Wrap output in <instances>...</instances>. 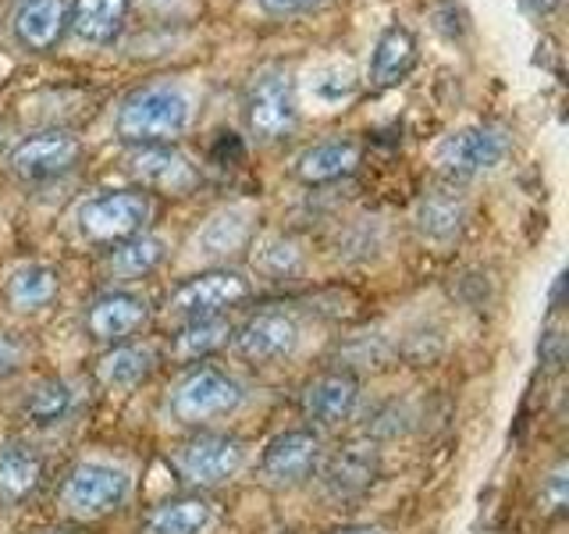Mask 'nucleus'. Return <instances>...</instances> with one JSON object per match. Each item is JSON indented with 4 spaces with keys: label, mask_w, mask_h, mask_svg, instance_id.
<instances>
[{
    "label": "nucleus",
    "mask_w": 569,
    "mask_h": 534,
    "mask_svg": "<svg viewBox=\"0 0 569 534\" xmlns=\"http://www.w3.org/2000/svg\"><path fill=\"white\" fill-rule=\"evenodd\" d=\"M192 103L178 86L153 82L132 89L114 111V132L129 147H157V142H174L189 129Z\"/></svg>",
    "instance_id": "1"
},
{
    "label": "nucleus",
    "mask_w": 569,
    "mask_h": 534,
    "mask_svg": "<svg viewBox=\"0 0 569 534\" xmlns=\"http://www.w3.org/2000/svg\"><path fill=\"white\" fill-rule=\"evenodd\" d=\"M132 498V477L118 463L82 459L58 485V513L71 524H97L121 513Z\"/></svg>",
    "instance_id": "2"
},
{
    "label": "nucleus",
    "mask_w": 569,
    "mask_h": 534,
    "mask_svg": "<svg viewBox=\"0 0 569 534\" xmlns=\"http://www.w3.org/2000/svg\"><path fill=\"white\" fill-rule=\"evenodd\" d=\"M246 403V388L231 378L228 370L213 364H192L178 374V382L168 388L164 409L174 424H186L203 432V427L236 417Z\"/></svg>",
    "instance_id": "3"
},
{
    "label": "nucleus",
    "mask_w": 569,
    "mask_h": 534,
    "mask_svg": "<svg viewBox=\"0 0 569 534\" xmlns=\"http://www.w3.org/2000/svg\"><path fill=\"white\" fill-rule=\"evenodd\" d=\"M171 471L178 481L196 492H213L221 485H231L249 463V445L239 435L224 432H196L182 438L168 453Z\"/></svg>",
    "instance_id": "4"
},
{
    "label": "nucleus",
    "mask_w": 569,
    "mask_h": 534,
    "mask_svg": "<svg viewBox=\"0 0 569 534\" xmlns=\"http://www.w3.org/2000/svg\"><path fill=\"white\" fill-rule=\"evenodd\" d=\"M153 214L150 192L142 189H103L97 196H86L76 207V231L86 243L118 246L124 239L147 231Z\"/></svg>",
    "instance_id": "5"
},
{
    "label": "nucleus",
    "mask_w": 569,
    "mask_h": 534,
    "mask_svg": "<svg viewBox=\"0 0 569 534\" xmlns=\"http://www.w3.org/2000/svg\"><path fill=\"white\" fill-rule=\"evenodd\" d=\"M246 129L257 142H281L296 132L299 125V100L296 82L284 68L271 65L260 68L246 89Z\"/></svg>",
    "instance_id": "6"
},
{
    "label": "nucleus",
    "mask_w": 569,
    "mask_h": 534,
    "mask_svg": "<svg viewBox=\"0 0 569 534\" xmlns=\"http://www.w3.org/2000/svg\"><path fill=\"white\" fill-rule=\"evenodd\" d=\"M512 150V139L506 129L495 125H467L449 136H441L431 150L435 168L445 171L449 178H473L495 171Z\"/></svg>",
    "instance_id": "7"
},
{
    "label": "nucleus",
    "mask_w": 569,
    "mask_h": 534,
    "mask_svg": "<svg viewBox=\"0 0 569 534\" xmlns=\"http://www.w3.org/2000/svg\"><path fill=\"white\" fill-rule=\"evenodd\" d=\"M320 459H325V438L317 427H292V432H281L263 445L257 471L267 488L292 492L317 477Z\"/></svg>",
    "instance_id": "8"
},
{
    "label": "nucleus",
    "mask_w": 569,
    "mask_h": 534,
    "mask_svg": "<svg viewBox=\"0 0 569 534\" xmlns=\"http://www.w3.org/2000/svg\"><path fill=\"white\" fill-rule=\"evenodd\" d=\"M253 296V285L246 275L228 271V267H213V271L186 278L168 296V317L171 320H192V317H213L224 314L228 307H239Z\"/></svg>",
    "instance_id": "9"
},
{
    "label": "nucleus",
    "mask_w": 569,
    "mask_h": 534,
    "mask_svg": "<svg viewBox=\"0 0 569 534\" xmlns=\"http://www.w3.org/2000/svg\"><path fill=\"white\" fill-rule=\"evenodd\" d=\"M299 343H302V328H299L296 314L278 310V307L257 310L253 317H246L242 325L231 332V346H236V353L246 364H260V367L292 360Z\"/></svg>",
    "instance_id": "10"
},
{
    "label": "nucleus",
    "mask_w": 569,
    "mask_h": 534,
    "mask_svg": "<svg viewBox=\"0 0 569 534\" xmlns=\"http://www.w3.org/2000/svg\"><path fill=\"white\" fill-rule=\"evenodd\" d=\"M147 320H150L147 296L129 293V289H107L89 299V307L82 314V328L93 343L118 346L147 328Z\"/></svg>",
    "instance_id": "11"
},
{
    "label": "nucleus",
    "mask_w": 569,
    "mask_h": 534,
    "mask_svg": "<svg viewBox=\"0 0 569 534\" xmlns=\"http://www.w3.org/2000/svg\"><path fill=\"white\" fill-rule=\"evenodd\" d=\"M82 157V142L64 129H47L22 139L8 157V168L22 178V182H47L71 171Z\"/></svg>",
    "instance_id": "12"
},
{
    "label": "nucleus",
    "mask_w": 569,
    "mask_h": 534,
    "mask_svg": "<svg viewBox=\"0 0 569 534\" xmlns=\"http://www.w3.org/2000/svg\"><path fill=\"white\" fill-rule=\"evenodd\" d=\"M320 485L331 498L338 503H346V498H356L363 495L373 481L381 474V449L367 438H352L346 445H338V449L325 459H320Z\"/></svg>",
    "instance_id": "13"
},
{
    "label": "nucleus",
    "mask_w": 569,
    "mask_h": 534,
    "mask_svg": "<svg viewBox=\"0 0 569 534\" xmlns=\"http://www.w3.org/2000/svg\"><path fill=\"white\" fill-rule=\"evenodd\" d=\"M299 406L302 417L317 427H342L360 409V378H356V370L346 367L317 374V378L302 385Z\"/></svg>",
    "instance_id": "14"
},
{
    "label": "nucleus",
    "mask_w": 569,
    "mask_h": 534,
    "mask_svg": "<svg viewBox=\"0 0 569 534\" xmlns=\"http://www.w3.org/2000/svg\"><path fill=\"white\" fill-rule=\"evenodd\" d=\"M129 168L142 186L168 196H189L200 186V168L174 147V142H157V147H136L129 154Z\"/></svg>",
    "instance_id": "15"
},
{
    "label": "nucleus",
    "mask_w": 569,
    "mask_h": 534,
    "mask_svg": "<svg viewBox=\"0 0 569 534\" xmlns=\"http://www.w3.org/2000/svg\"><path fill=\"white\" fill-rule=\"evenodd\" d=\"M47 459L26 438L0 442V506H22L43 488Z\"/></svg>",
    "instance_id": "16"
},
{
    "label": "nucleus",
    "mask_w": 569,
    "mask_h": 534,
    "mask_svg": "<svg viewBox=\"0 0 569 534\" xmlns=\"http://www.w3.org/2000/svg\"><path fill=\"white\" fill-rule=\"evenodd\" d=\"M360 157H363V147L349 136L320 139L296 157L292 175L307 186H328V182H338V178L352 175L356 165H360Z\"/></svg>",
    "instance_id": "17"
},
{
    "label": "nucleus",
    "mask_w": 569,
    "mask_h": 534,
    "mask_svg": "<svg viewBox=\"0 0 569 534\" xmlns=\"http://www.w3.org/2000/svg\"><path fill=\"white\" fill-rule=\"evenodd\" d=\"M218 521V510L207 495L192 492V495H174L164 503L150 506L142 513V534H207Z\"/></svg>",
    "instance_id": "18"
},
{
    "label": "nucleus",
    "mask_w": 569,
    "mask_h": 534,
    "mask_svg": "<svg viewBox=\"0 0 569 534\" xmlns=\"http://www.w3.org/2000/svg\"><path fill=\"white\" fill-rule=\"evenodd\" d=\"M253 239V210L249 207H224L210 214L207 225L192 236V249L203 260H224L236 257Z\"/></svg>",
    "instance_id": "19"
},
{
    "label": "nucleus",
    "mask_w": 569,
    "mask_h": 534,
    "mask_svg": "<svg viewBox=\"0 0 569 534\" xmlns=\"http://www.w3.org/2000/svg\"><path fill=\"white\" fill-rule=\"evenodd\" d=\"M157 367V353L139 343H118L103 349L93 364V378L103 392H132L142 385Z\"/></svg>",
    "instance_id": "20"
},
{
    "label": "nucleus",
    "mask_w": 569,
    "mask_h": 534,
    "mask_svg": "<svg viewBox=\"0 0 569 534\" xmlns=\"http://www.w3.org/2000/svg\"><path fill=\"white\" fill-rule=\"evenodd\" d=\"M68 26V0H22L11 14V32L26 50H50Z\"/></svg>",
    "instance_id": "21"
},
{
    "label": "nucleus",
    "mask_w": 569,
    "mask_h": 534,
    "mask_svg": "<svg viewBox=\"0 0 569 534\" xmlns=\"http://www.w3.org/2000/svg\"><path fill=\"white\" fill-rule=\"evenodd\" d=\"M417 65V36L406 26H388L370 53V86L388 89L399 86Z\"/></svg>",
    "instance_id": "22"
},
{
    "label": "nucleus",
    "mask_w": 569,
    "mask_h": 534,
    "mask_svg": "<svg viewBox=\"0 0 569 534\" xmlns=\"http://www.w3.org/2000/svg\"><path fill=\"white\" fill-rule=\"evenodd\" d=\"M231 320L224 314H213V317H192L182 320L178 332L171 335V356L174 360H186V364H207V356H213L218 349H224L231 343Z\"/></svg>",
    "instance_id": "23"
},
{
    "label": "nucleus",
    "mask_w": 569,
    "mask_h": 534,
    "mask_svg": "<svg viewBox=\"0 0 569 534\" xmlns=\"http://www.w3.org/2000/svg\"><path fill=\"white\" fill-rule=\"evenodd\" d=\"M61 293V275L50 264H26L8 278L4 299L14 314H40Z\"/></svg>",
    "instance_id": "24"
},
{
    "label": "nucleus",
    "mask_w": 569,
    "mask_h": 534,
    "mask_svg": "<svg viewBox=\"0 0 569 534\" xmlns=\"http://www.w3.org/2000/svg\"><path fill=\"white\" fill-rule=\"evenodd\" d=\"M79 406V392L64 378H40L26 388L22 396V417L36 427L64 424Z\"/></svg>",
    "instance_id": "25"
},
{
    "label": "nucleus",
    "mask_w": 569,
    "mask_h": 534,
    "mask_svg": "<svg viewBox=\"0 0 569 534\" xmlns=\"http://www.w3.org/2000/svg\"><path fill=\"white\" fill-rule=\"evenodd\" d=\"M168 257V243L160 236H150V231H139V236L118 243L111 254H107V275L114 281H136L153 275Z\"/></svg>",
    "instance_id": "26"
},
{
    "label": "nucleus",
    "mask_w": 569,
    "mask_h": 534,
    "mask_svg": "<svg viewBox=\"0 0 569 534\" xmlns=\"http://www.w3.org/2000/svg\"><path fill=\"white\" fill-rule=\"evenodd\" d=\"M129 0H76L68 11V22L86 43H114L124 26Z\"/></svg>",
    "instance_id": "27"
},
{
    "label": "nucleus",
    "mask_w": 569,
    "mask_h": 534,
    "mask_svg": "<svg viewBox=\"0 0 569 534\" xmlns=\"http://www.w3.org/2000/svg\"><path fill=\"white\" fill-rule=\"evenodd\" d=\"M413 221H417L423 239L452 243L462 231V221H467V204H462L459 196H449V192H427L417 204Z\"/></svg>",
    "instance_id": "28"
},
{
    "label": "nucleus",
    "mask_w": 569,
    "mask_h": 534,
    "mask_svg": "<svg viewBox=\"0 0 569 534\" xmlns=\"http://www.w3.org/2000/svg\"><path fill=\"white\" fill-rule=\"evenodd\" d=\"M310 97L325 107V111H338V107H346L356 89H360V79L352 76L349 65H320L310 71Z\"/></svg>",
    "instance_id": "29"
},
{
    "label": "nucleus",
    "mask_w": 569,
    "mask_h": 534,
    "mask_svg": "<svg viewBox=\"0 0 569 534\" xmlns=\"http://www.w3.org/2000/svg\"><path fill=\"white\" fill-rule=\"evenodd\" d=\"M253 264H257V271L271 281H284L302 271V254L292 239H267L253 254Z\"/></svg>",
    "instance_id": "30"
},
{
    "label": "nucleus",
    "mask_w": 569,
    "mask_h": 534,
    "mask_svg": "<svg viewBox=\"0 0 569 534\" xmlns=\"http://www.w3.org/2000/svg\"><path fill=\"white\" fill-rule=\"evenodd\" d=\"M566 474H569V467L559 459L556 467L541 477V506L551 516H559L566 510V498H569V477Z\"/></svg>",
    "instance_id": "31"
},
{
    "label": "nucleus",
    "mask_w": 569,
    "mask_h": 534,
    "mask_svg": "<svg viewBox=\"0 0 569 534\" xmlns=\"http://www.w3.org/2000/svg\"><path fill=\"white\" fill-rule=\"evenodd\" d=\"M26 360V343L11 332H0V378H8Z\"/></svg>",
    "instance_id": "32"
},
{
    "label": "nucleus",
    "mask_w": 569,
    "mask_h": 534,
    "mask_svg": "<svg viewBox=\"0 0 569 534\" xmlns=\"http://www.w3.org/2000/svg\"><path fill=\"white\" fill-rule=\"evenodd\" d=\"M320 4H328V0H257V8L271 18H289V14H307Z\"/></svg>",
    "instance_id": "33"
},
{
    "label": "nucleus",
    "mask_w": 569,
    "mask_h": 534,
    "mask_svg": "<svg viewBox=\"0 0 569 534\" xmlns=\"http://www.w3.org/2000/svg\"><path fill=\"white\" fill-rule=\"evenodd\" d=\"M335 534H385V531L370 527V524H360V527H342V531H335Z\"/></svg>",
    "instance_id": "34"
},
{
    "label": "nucleus",
    "mask_w": 569,
    "mask_h": 534,
    "mask_svg": "<svg viewBox=\"0 0 569 534\" xmlns=\"http://www.w3.org/2000/svg\"><path fill=\"white\" fill-rule=\"evenodd\" d=\"M47 534H58V531H47Z\"/></svg>",
    "instance_id": "35"
}]
</instances>
